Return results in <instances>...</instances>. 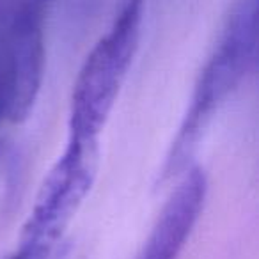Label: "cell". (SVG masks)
<instances>
[{"instance_id": "obj_5", "label": "cell", "mask_w": 259, "mask_h": 259, "mask_svg": "<svg viewBox=\"0 0 259 259\" xmlns=\"http://www.w3.org/2000/svg\"><path fill=\"white\" fill-rule=\"evenodd\" d=\"M208 195L204 170L192 165L163 204L137 259H178L199 222Z\"/></svg>"}, {"instance_id": "obj_6", "label": "cell", "mask_w": 259, "mask_h": 259, "mask_svg": "<svg viewBox=\"0 0 259 259\" xmlns=\"http://www.w3.org/2000/svg\"><path fill=\"white\" fill-rule=\"evenodd\" d=\"M4 121V117H2V108H0V122Z\"/></svg>"}, {"instance_id": "obj_1", "label": "cell", "mask_w": 259, "mask_h": 259, "mask_svg": "<svg viewBox=\"0 0 259 259\" xmlns=\"http://www.w3.org/2000/svg\"><path fill=\"white\" fill-rule=\"evenodd\" d=\"M255 50L257 0H240L197 76L190 103L163 165V180L187 169L188 158L204 130L252 69Z\"/></svg>"}, {"instance_id": "obj_3", "label": "cell", "mask_w": 259, "mask_h": 259, "mask_svg": "<svg viewBox=\"0 0 259 259\" xmlns=\"http://www.w3.org/2000/svg\"><path fill=\"white\" fill-rule=\"evenodd\" d=\"M100 167V142L68 139L45 176L20 234L18 259H48L89 195Z\"/></svg>"}, {"instance_id": "obj_2", "label": "cell", "mask_w": 259, "mask_h": 259, "mask_svg": "<svg viewBox=\"0 0 259 259\" xmlns=\"http://www.w3.org/2000/svg\"><path fill=\"white\" fill-rule=\"evenodd\" d=\"M144 0H121L107 32L87 54L69 98L68 139L100 142L141 43Z\"/></svg>"}, {"instance_id": "obj_4", "label": "cell", "mask_w": 259, "mask_h": 259, "mask_svg": "<svg viewBox=\"0 0 259 259\" xmlns=\"http://www.w3.org/2000/svg\"><path fill=\"white\" fill-rule=\"evenodd\" d=\"M45 2L27 0L20 8L0 50V108L4 121L13 124L29 117L43 85Z\"/></svg>"}]
</instances>
